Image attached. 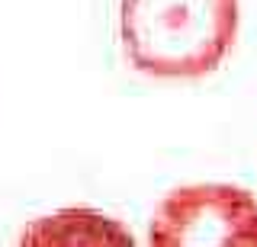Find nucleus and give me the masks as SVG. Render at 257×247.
<instances>
[{"label":"nucleus","mask_w":257,"mask_h":247,"mask_svg":"<svg viewBox=\"0 0 257 247\" xmlns=\"http://www.w3.org/2000/svg\"><path fill=\"white\" fill-rule=\"evenodd\" d=\"M148 247H257V196L235 183H190L161 199Z\"/></svg>","instance_id":"nucleus-2"},{"label":"nucleus","mask_w":257,"mask_h":247,"mask_svg":"<svg viewBox=\"0 0 257 247\" xmlns=\"http://www.w3.org/2000/svg\"><path fill=\"white\" fill-rule=\"evenodd\" d=\"M238 0H119V42L148 77H206L238 36Z\"/></svg>","instance_id":"nucleus-1"},{"label":"nucleus","mask_w":257,"mask_h":247,"mask_svg":"<svg viewBox=\"0 0 257 247\" xmlns=\"http://www.w3.org/2000/svg\"><path fill=\"white\" fill-rule=\"evenodd\" d=\"M16 247H135V237L106 212L58 209L32 218Z\"/></svg>","instance_id":"nucleus-3"}]
</instances>
